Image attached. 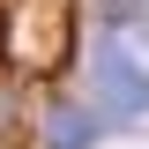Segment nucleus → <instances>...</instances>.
Returning a JSON list of instances; mask_svg holds the SVG:
<instances>
[{
  "mask_svg": "<svg viewBox=\"0 0 149 149\" xmlns=\"http://www.w3.org/2000/svg\"><path fill=\"white\" fill-rule=\"evenodd\" d=\"M90 74H97V97H104V104H119V112H149V67L127 52V45H104Z\"/></svg>",
  "mask_w": 149,
  "mask_h": 149,
  "instance_id": "obj_1",
  "label": "nucleus"
},
{
  "mask_svg": "<svg viewBox=\"0 0 149 149\" xmlns=\"http://www.w3.org/2000/svg\"><path fill=\"white\" fill-rule=\"evenodd\" d=\"M15 45H22V60H52L60 52V0H30V8H22Z\"/></svg>",
  "mask_w": 149,
  "mask_h": 149,
  "instance_id": "obj_2",
  "label": "nucleus"
},
{
  "mask_svg": "<svg viewBox=\"0 0 149 149\" xmlns=\"http://www.w3.org/2000/svg\"><path fill=\"white\" fill-rule=\"evenodd\" d=\"M90 112H74V104H52V119H45V142L52 149H90Z\"/></svg>",
  "mask_w": 149,
  "mask_h": 149,
  "instance_id": "obj_3",
  "label": "nucleus"
}]
</instances>
